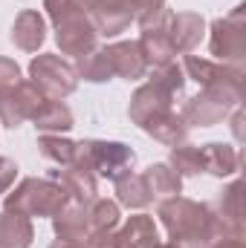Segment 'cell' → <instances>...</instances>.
<instances>
[{
    "instance_id": "1",
    "label": "cell",
    "mask_w": 246,
    "mask_h": 248,
    "mask_svg": "<svg viewBox=\"0 0 246 248\" xmlns=\"http://www.w3.org/2000/svg\"><path fill=\"white\" fill-rule=\"evenodd\" d=\"M157 217H159L162 228L168 231L171 243H177L180 248H206L223 237L220 219L206 202L171 196V199L159 202Z\"/></svg>"
},
{
    "instance_id": "2",
    "label": "cell",
    "mask_w": 246,
    "mask_h": 248,
    "mask_svg": "<svg viewBox=\"0 0 246 248\" xmlns=\"http://www.w3.org/2000/svg\"><path fill=\"white\" fill-rule=\"evenodd\" d=\"M70 202V196L64 193V187L53 179H38L29 176L18 187H9L6 199H3V211H15L23 217H55L64 205Z\"/></svg>"
},
{
    "instance_id": "3",
    "label": "cell",
    "mask_w": 246,
    "mask_h": 248,
    "mask_svg": "<svg viewBox=\"0 0 246 248\" xmlns=\"http://www.w3.org/2000/svg\"><path fill=\"white\" fill-rule=\"evenodd\" d=\"M75 165H81V168H87V170L110 179V182H116V179H122L124 173L133 170L136 153L127 144H122V141L84 139V141H78V159H75Z\"/></svg>"
},
{
    "instance_id": "4",
    "label": "cell",
    "mask_w": 246,
    "mask_h": 248,
    "mask_svg": "<svg viewBox=\"0 0 246 248\" xmlns=\"http://www.w3.org/2000/svg\"><path fill=\"white\" fill-rule=\"evenodd\" d=\"M244 98V84H217V87H203L200 95L188 98L183 107L185 124H197V127H211V124L223 122L229 110L241 107Z\"/></svg>"
},
{
    "instance_id": "5",
    "label": "cell",
    "mask_w": 246,
    "mask_h": 248,
    "mask_svg": "<svg viewBox=\"0 0 246 248\" xmlns=\"http://www.w3.org/2000/svg\"><path fill=\"white\" fill-rule=\"evenodd\" d=\"M29 81L38 87V93L44 98H55V101H64L78 87L75 69L64 61V58L50 55V52L32 58V63H29Z\"/></svg>"
},
{
    "instance_id": "6",
    "label": "cell",
    "mask_w": 246,
    "mask_h": 248,
    "mask_svg": "<svg viewBox=\"0 0 246 248\" xmlns=\"http://www.w3.org/2000/svg\"><path fill=\"white\" fill-rule=\"evenodd\" d=\"M246 6H235L226 17L211 23L209 49L220 63H241L246 55Z\"/></svg>"
},
{
    "instance_id": "7",
    "label": "cell",
    "mask_w": 246,
    "mask_h": 248,
    "mask_svg": "<svg viewBox=\"0 0 246 248\" xmlns=\"http://www.w3.org/2000/svg\"><path fill=\"white\" fill-rule=\"evenodd\" d=\"M55 41H58V49L64 55H72V58H81L87 52L96 49V41H99V32L90 20V15H84L78 6L70 9L67 15H61L55 23Z\"/></svg>"
},
{
    "instance_id": "8",
    "label": "cell",
    "mask_w": 246,
    "mask_h": 248,
    "mask_svg": "<svg viewBox=\"0 0 246 248\" xmlns=\"http://www.w3.org/2000/svg\"><path fill=\"white\" fill-rule=\"evenodd\" d=\"M44 95L38 93V87L32 81H20L12 90L0 93V124L3 127H20L26 119H32V113L41 107Z\"/></svg>"
},
{
    "instance_id": "9",
    "label": "cell",
    "mask_w": 246,
    "mask_h": 248,
    "mask_svg": "<svg viewBox=\"0 0 246 248\" xmlns=\"http://www.w3.org/2000/svg\"><path fill=\"white\" fill-rule=\"evenodd\" d=\"M185 78H194L200 87H217V84H244L241 63H220L200 55H185L183 63Z\"/></svg>"
},
{
    "instance_id": "10",
    "label": "cell",
    "mask_w": 246,
    "mask_h": 248,
    "mask_svg": "<svg viewBox=\"0 0 246 248\" xmlns=\"http://www.w3.org/2000/svg\"><path fill=\"white\" fill-rule=\"evenodd\" d=\"M107 52V61H110V69L113 75H119L124 81H139L148 75V61L139 49L136 41H119V44H110L105 46Z\"/></svg>"
},
{
    "instance_id": "11",
    "label": "cell",
    "mask_w": 246,
    "mask_h": 248,
    "mask_svg": "<svg viewBox=\"0 0 246 248\" xmlns=\"http://www.w3.org/2000/svg\"><path fill=\"white\" fill-rule=\"evenodd\" d=\"M206 35V17L197 12H177L168 20V41L174 46V52H191Z\"/></svg>"
},
{
    "instance_id": "12",
    "label": "cell",
    "mask_w": 246,
    "mask_h": 248,
    "mask_svg": "<svg viewBox=\"0 0 246 248\" xmlns=\"http://www.w3.org/2000/svg\"><path fill=\"white\" fill-rule=\"evenodd\" d=\"M174 104V98L157 84V81H151L148 78V84H142L133 95H130V107H127V116H130V122L133 124H142L148 122L154 113H159V110H168Z\"/></svg>"
},
{
    "instance_id": "13",
    "label": "cell",
    "mask_w": 246,
    "mask_h": 248,
    "mask_svg": "<svg viewBox=\"0 0 246 248\" xmlns=\"http://www.w3.org/2000/svg\"><path fill=\"white\" fill-rule=\"evenodd\" d=\"M12 44L23 52H38L41 44L47 41V20L38 9H23L18 12L15 23H12Z\"/></svg>"
},
{
    "instance_id": "14",
    "label": "cell",
    "mask_w": 246,
    "mask_h": 248,
    "mask_svg": "<svg viewBox=\"0 0 246 248\" xmlns=\"http://www.w3.org/2000/svg\"><path fill=\"white\" fill-rule=\"evenodd\" d=\"M53 182H58L64 187V193L72 199V202H81L87 205L90 199H96L99 185H96V173L81 168V165H64L58 170H53Z\"/></svg>"
},
{
    "instance_id": "15",
    "label": "cell",
    "mask_w": 246,
    "mask_h": 248,
    "mask_svg": "<svg viewBox=\"0 0 246 248\" xmlns=\"http://www.w3.org/2000/svg\"><path fill=\"white\" fill-rule=\"evenodd\" d=\"M90 20H93L99 35L113 38V35H119V32H124L130 26L133 15L127 12L124 0H99L93 6V12H90Z\"/></svg>"
},
{
    "instance_id": "16",
    "label": "cell",
    "mask_w": 246,
    "mask_h": 248,
    "mask_svg": "<svg viewBox=\"0 0 246 248\" xmlns=\"http://www.w3.org/2000/svg\"><path fill=\"white\" fill-rule=\"evenodd\" d=\"M142 130H145L148 136H154L157 141L168 144V147H174V144H183L185 136H188V124H185V119H183V116H177L171 107H168V110H159V113H154L148 122L142 124Z\"/></svg>"
},
{
    "instance_id": "17",
    "label": "cell",
    "mask_w": 246,
    "mask_h": 248,
    "mask_svg": "<svg viewBox=\"0 0 246 248\" xmlns=\"http://www.w3.org/2000/svg\"><path fill=\"white\" fill-rule=\"evenodd\" d=\"M53 231L55 237L61 240H75V243H84L87 234H90V222H87V208L81 202H67L61 211L53 217Z\"/></svg>"
},
{
    "instance_id": "18",
    "label": "cell",
    "mask_w": 246,
    "mask_h": 248,
    "mask_svg": "<svg viewBox=\"0 0 246 248\" xmlns=\"http://www.w3.org/2000/svg\"><path fill=\"white\" fill-rule=\"evenodd\" d=\"M203 170L211 173V176H235L241 170V153L232 147V144H223V141H211V144H203Z\"/></svg>"
},
{
    "instance_id": "19",
    "label": "cell",
    "mask_w": 246,
    "mask_h": 248,
    "mask_svg": "<svg viewBox=\"0 0 246 248\" xmlns=\"http://www.w3.org/2000/svg\"><path fill=\"white\" fill-rule=\"evenodd\" d=\"M159 246V231L154 217L148 214H136L124 222L119 231V248H157Z\"/></svg>"
},
{
    "instance_id": "20",
    "label": "cell",
    "mask_w": 246,
    "mask_h": 248,
    "mask_svg": "<svg viewBox=\"0 0 246 248\" xmlns=\"http://www.w3.org/2000/svg\"><path fill=\"white\" fill-rule=\"evenodd\" d=\"M35 240L32 219L15 211L0 214V248H29Z\"/></svg>"
},
{
    "instance_id": "21",
    "label": "cell",
    "mask_w": 246,
    "mask_h": 248,
    "mask_svg": "<svg viewBox=\"0 0 246 248\" xmlns=\"http://www.w3.org/2000/svg\"><path fill=\"white\" fill-rule=\"evenodd\" d=\"M145 185L151 190L154 199H171V196H180L183 193V176L168 165V162H159V165H151L145 173H142Z\"/></svg>"
},
{
    "instance_id": "22",
    "label": "cell",
    "mask_w": 246,
    "mask_h": 248,
    "mask_svg": "<svg viewBox=\"0 0 246 248\" xmlns=\"http://www.w3.org/2000/svg\"><path fill=\"white\" fill-rule=\"evenodd\" d=\"M32 124L41 130V133H67L72 130V110L64 104V101H55V98H44L41 107L32 113Z\"/></svg>"
},
{
    "instance_id": "23",
    "label": "cell",
    "mask_w": 246,
    "mask_h": 248,
    "mask_svg": "<svg viewBox=\"0 0 246 248\" xmlns=\"http://www.w3.org/2000/svg\"><path fill=\"white\" fill-rule=\"evenodd\" d=\"M241 182H232L220 193V211H217V219H220V228H223V237H235L241 240Z\"/></svg>"
},
{
    "instance_id": "24",
    "label": "cell",
    "mask_w": 246,
    "mask_h": 248,
    "mask_svg": "<svg viewBox=\"0 0 246 248\" xmlns=\"http://www.w3.org/2000/svg\"><path fill=\"white\" fill-rule=\"evenodd\" d=\"M38 153L50 162H55L58 168L64 165H75L78 159V141L72 139H64L61 133H44L38 139Z\"/></svg>"
},
{
    "instance_id": "25",
    "label": "cell",
    "mask_w": 246,
    "mask_h": 248,
    "mask_svg": "<svg viewBox=\"0 0 246 248\" xmlns=\"http://www.w3.org/2000/svg\"><path fill=\"white\" fill-rule=\"evenodd\" d=\"M151 199L154 196H151V190L145 185L142 173H124L122 179H116V202L119 205L139 211V208H148Z\"/></svg>"
},
{
    "instance_id": "26",
    "label": "cell",
    "mask_w": 246,
    "mask_h": 248,
    "mask_svg": "<svg viewBox=\"0 0 246 248\" xmlns=\"http://www.w3.org/2000/svg\"><path fill=\"white\" fill-rule=\"evenodd\" d=\"M84 208H87L90 231H116V225H119V219H122L119 202L105 199V196H96V199H90Z\"/></svg>"
},
{
    "instance_id": "27",
    "label": "cell",
    "mask_w": 246,
    "mask_h": 248,
    "mask_svg": "<svg viewBox=\"0 0 246 248\" xmlns=\"http://www.w3.org/2000/svg\"><path fill=\"white\" fill-rule=\"evenodd\" d=\"M72 69H75L78 78H84V81H90V84H105V81L113 78V69H110V61H107V52L99 49V46H96L93 52L81 55Z\"/></svg>"
},
{
    "instance_id": "28",
    "label": "cell",
    "mask_w": 246,
    "mask_h": 248,
    "mask_svg": "<svg viewBox=\"0 0 246 248\" xmlns=\"http://www.w3.org/2000/svg\"><path fill=\"white\" fill-rule=\"evenodd\" d=\"M168 165H171L180 176H197V173H203V150H200L197 144H188V141L174 144Z\"/></svg>"
},
{
    "instance_id": "29",
    "label": "cell",
    "mask_w": 246,
    "mask_h": 248,
    "mask_svg": "<svg viewBox=\"0 0 246 248\" xmlns=\"http://www.w3.org/2000/svg\"><path fill=\"white\" fill-rule=\"evenodd\" d=\"M151 81H157L171 98H183L185 95V72L180 63H162V66H154L151 72Z\"/></svg>"
},
{
    "instance_id": "30",
    "label": "cell",
    "mask_w": 246,
    "mask_h": 248,
    "mask_svg": "<svg viewBox=\"0 0 246 248\" xmlns=\"http://www.w3.org/2000/svg\"><path fill=\"white\" fill-rule=\"evenodd\" d=\"M124 6H127V12L133 15V20H145V17H151L154 12L165 9V0H124Z\"/></svg>"
},
{
    "instance_id": "31",
    "label": "cell",
    "mask_w": 246,
    "mask_h": 248,
    "mask_svg": "<svg viewBox=\"0 0 246 248\" xmlns=\"http://www.w3.org/2000/svg\"><path fill=\"white\" fill-rule=\"evenodd\" d=\"M20 81H23L20 78V66L12 61V58H0V93L18 87Z\"/></svg>"
},
{
    "instance_id": "32",
    "label": "cell",
    "mask_w": 246,
    "mask_h": 248,
    "mask_svg": "<svg viewBox=\"0 0 246 248\" xmlns=\"http://www.w3.org/2000/svg\"><path fill=\"white\" fill-rule=\"evenodd\" d=\"M84 248H119V234L116 231H90Z\"/></svg>"
},
{
    "instance_id": "33",
    "label": "cell",
    "mask_w": 246,
    "mask_h": 248,
    "mask_svg": "<svg viewBox=\"0 0 246 248\" xmlns=\"http://www.w3.org/2000/svg\"><path fill=\"white\" fill-rule=\"evenodd\" d=\"M15 179H18V165L12 159L0 156V196L9 193V187L15 185Z\"/></svg>"
},
{
    "instance_id": "34",
    "label": "cell",
    "mask_w": 246,
    "mask_h": 248,
    "mask_svg": "<svg viewBox=\"0 0 246 248\" xmlns=\"http://www.w3.org/2000/svg\"><path fill=\"white\" fill-rule=\"evenodd\" d=\"M206 248H244V240H235V237H220V240H214L211 246Z\"/></svg>"
},
{
    "instance_id": "35",
    "label": "cell",
    "mask_w": 246,
    "mask_h": 248,
    "mask_svg": "<svg viewBox=\"0 0 246 248\" xmlns=\"http://www.w3.org/2000/svg\"><path fill=\"white\" fill-rule=\"evenodd\" d=\"M232 130H235V139L244 141V113L241 107H235V119H232Z\"/></svg>"
},
{
    "instance_id": "36",
    "label": "cell",
    "mask_w": 246,
    "mask_h": 248,
    "mask_svg": "<svg viewBox=\"0 0 246 248\" xmlns=\"http://www.w3.org/2000/svg\"><path fill=\"white\" fill-rule=\"evenodd\" d=\"M50 248H84V243H75V240H61V237H58V240H55Z\"/></svg>"
},
{
    "instance_id": "37",
    "label": "cell",
    "mask_w": 246,
    "mask_h": 248,
    "mask_svg": "<svg viewBox=\"0 0 246 248\" xmlns=\"http://www.w3.org/2000/svg\"><path fill=\"white\" fill-rule=\"evenodd\" d=\"M72 3H75V6H78L84 15H90V12H93V6H96L99 0H72Z\"/></svg>"
},
{
    "instance_id": "38",
    "label": "cell",
    "mask_w": 246,
    "mask_h": 248,
    "mask_svg": "<svg viewBox=\"0 0 246 248\" xmlns=\"http://www.w3.org/2000/svg\"><path fill=\"white\" fill-rule=\"evenodd\" d=\"M157 248H180V246H177V243H159Z\"/></svg>"
}]
</instances>
